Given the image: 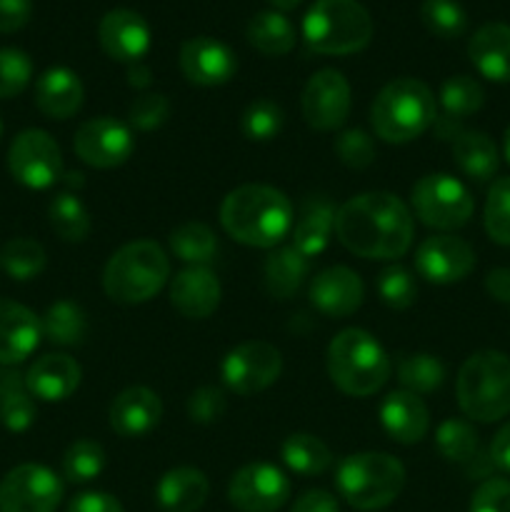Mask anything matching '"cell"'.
<instances>
[{"mask_svg":"<svg viewBox=\"0 0 510 512\" xmlns=\"http://www.w3.org/2000/svg\"><path fill=\"white\" fill-rule=\"evenodd\" d=\"M105 468V450L95 440H75L63 455V475L70 483H90Z\"/></svg>","mask_w":510,"mask_h":512,"instance_id":"41","label":"cell"},{"mask_svg":"<svg viewBox=\"0 0 510 512\" xmlns=\"http://www.w3.org/2000/svg\"><path fill=\"white\" fill-rule=\"evenodd\" d=\"M490 460H493L495 470H505L510 473V423H505L503 428L495 433L493 443L488 448Z\"/></svg>","mask_w":510,"mask_h":512,"instance_id":"54","label":"cell"},{"mask_svg":"<svg viewBox=\"0 0 510 512\" xmlns=\"http://www.w3.org/2000/svg\"><path fill=\"white\" fill-rule=\"evenodd\" d=\"M48 220L55 235L65 243H83L90 235V228H93L88 208L73 193H60L50 200Z\"/></svg>","mask_w":510,"mask_h":512,"instance_id":"35","label":"cell"},{"mask_svg":"<svg viewBox=\"0 0 510 512\" xmlns=\"http://www.w3.org/2000/svg\"><path fill=\"white\" fill-rule=\"evenodd\" d=\"M128 83H130V88L145 90V88H150V83H153V73H150L148 65L133 63L128 68Z\"/></svg>","mask_w":510,"mask_h":512,"instance_id":"57","label":"cell"},{"mask_svg":"<svg viewBox=\"0 0 510 512\" xmlns=\"http://www.w3.org/2000/svg\"><path fill=\"white\" fill-rule=\"evenodd\" d=\"M380 425L395 443L415 445L428 435L430 413L415 393L395 390L380 405Z\"/></svg>","mask_w":510,"mask_h":512,"instance_id":"24","label":"cell"},{"mask_svg":"<svg viewBox=\"0 0 510 512\" xmlns=\"http://www.w3.org/2000/svg\"><path fill=\"white\" fill-rule=\"evenodd\" d=\"M210 493V483L203 470L198 468H173L155 485V500L165 512H195L205 505Z\"/></svg>","mask_w":510,"mask_h":512,"instance_id":"28","label":"cell"},{"mask_svg":"<svg viewBox=\"0 0 510 512\" xmlns=\"http://www.w3.org/2000/svg\"><path fill=\"white\" fill-rule=\"evenodd\" d=\"M438 120L435 95L423 80L395 78L373 100L370 123L385 143H410Z\"/></svg>","mask_w":510,"mask_h":512,"instance_id":"3","label":"cell"},{"mask_svg":"<svg viewBox=\"0 0 510 512\" xmlns=\"http://www.w3.org/2000/svg\"><path fill=\"white\" fill-rule=\"evenodd\" d=\"M180 70L193 85L215 88L238 73V58L225 43L215 38H190L180 48Z\"/></svg>","mask_w":510,"mask_h":512,"instance_id":"17","label":"cell"},{"mask_svg":"<svg viewBox=\"0 0 510 512\" xmlns=\"http://www.w3.org/2000/svg\"><path fill=\"white\" fill-rule=\"evenodd\" d=\"M453 158L468 178L485 183L498 173L500 155L493 140L478 130H458L453 138Z\"/></svg>","mask_w":510,"mask_h":512,"instance_id":"30","label":"cell"},{"mask_svg":"<svg viewBox=\"0 0 510 512\" xmlns=\"http://www.w3.org/2000/svg\"><path fill=\"white\" fill-rule=\"evenodd\" d=\"M388 353L370 333L345 328L328 345V375L338 390L353 398L375 395L390 378Z\"/></svg>","mask_w":510,"mask_h":512,"instance_id":"4","label":"cell"},{"mask_svg":"<svg viewBox=\"0 0 510 512\" xmlns=\"http://www.w3.org/2000/svg\"><path fill=\"white\" fill-rule=\"evenodd\" d=\"M310 270V258H305L303 253L293 248V245H285V248L273 250V253L265 258L263 265V278H265V290H268L270 298L275 300H290L300 290V285L305 283Z\"/></svg>","mask_w":510,"mask_h":512,"instance_id":"29","label":"cell"},{"mask_svg":"<svg viewBox=\"0 0 510 512\" xmlns=\"http://www.w3.org/2000/svg\"><path fill=\"white\" fill-rule=\"evenodd\" d=\"M283 373V358L275 345L263 340L240 343L225 355L220 375L235 395H255L275 383Z\"/></svg>","mask_w":510,"mask_h":512,"instance_id":"11","label":"cell"},{"mask_svg":"<svg viewBox=\"0 0 510 512\" xmlns=\"http://www.w3.org/2000/svg\"><path fill=\"white\" fill-rule=\"evenodd\" d=\"M270 5H273V8H280V10H290V8H295V5H300L303 3V0H268Z\"/></svg>","mask_w":510,"mask_h":512,"instance_id":"58","label":"cell"},{"mask_svg":"<svg viewBox=\"0 0 510 512\" xmlns=\"http://www.w3.org/2000/svg\"><path fill=\"white\" fill-rule=\"evenodd\" d=\"M248 40L263 55H288L295 48V28L283 13L263 10L248 23Z\"/></svg>","mask_w":510,"mask_h":512,"instance_id":"33","label":"cell"},{"mask_svg":"<svg viewBox=\"0 0 510 512\" xmlns=\"http://www.w3.org/2000/svg\"><path fill=\"white\" fill-rule=\"evenodd\" d=\"M435 445H438V453L445 460L460 465H468L480 453V440L475 428L458 418H450L445 423H440L438 433H435Z\"/></svg>","mask_w":510,"mask_h":512,"instance_id":"39","label":"cell"},{"mask_svg":"<svg viewBox=\"0 0 510 512\" xmlns=\"http://www.w3.org/2000/svg\"><path fill=\"white\" fill-rule=\"evenodd\" d=\"M98 40L105 55L120 63H140L145 53L150 50V25L135 10L115 8L103 15L98 25Z\"/></svg>","mask_w":510,"mask_h":512,"instance_id":"18","label":"cell"},{"mask_svg":"<svg viewBox=\"0 0 510 512\" xmlns=\"http://www.w3.org/2000/svg\"><path fill=\"white\" fill-rule=\"evenodd\" d=\"M420 20L430 33L445 40L460 38L468 28V13L458 0H425L420 5Z\"/></svg>","mask_w":510,"mask_h":512,"instance_id":"40","label":"cell"},{"mask_svg":"<svg viewBox=\"0 0 510 512\" xmlns=\"http://www.w3.org/2000/svg\"><path fill=\"white\" fill-rule=\"evenodd\" d=\"M308 298L318 313L328 315V318H348L363 305L365 288L355 270L345 268V265H333L315 275Z\"/></svg>","mask_w":510,"mask_h":512,"instance_id":"19","label":"cell"},{"mask_svg":"<svg viewBox=\"0 0 510 512\" xmlns=\"http://www.w3.org/2000/svg\"><path fill=\"white\" fill-rule=\"evenodd\" d=\"M303 38L313 53L353 55L373 40V18L358 0H315L303 18Z\"/></svg>","mask_w":510,"mask_h":512,"instance_id":"8","label":"cell"},{"mask_svg":"<svg viewBox=\"0 0 510 512\" xmlns=\"http://www.w3.org/2000/svg\"><path fill=\"white\" fill-rule=\"evenodd\" d=\"M85 98L83 83L70 68L55 65L35 80V105L50 120H68L80 110Z\"/></svg>","mask_w":510,"mask_h":512,"instance_id":"25","label":"cell"},{"mask_svg":"<svg viewBox=\"0 0 510 512\" xmlns=\"http://www.w3.org/2000/svg\"><path fill=\"white\" fill-rule=\"evenodd\" d=\"M228 410L225 393L215 385H203L188 398V418L198 425H213Z\"/></svg>","mask_w":510,"mask_h":512,"instance_id":"49","label":"cell"},{"mask_svg":"<svg viewBox=\"0 0 510 512\" xmlns=\"http://www.w3.org/2000/svg\"><path fill=\"white\" fill-rule=\"evenodd\" d=\"M485 288L500 303H510V268H495L490 270L485 278Z\"/></svg>","mask_w":510,"mask_h":512,"instance_id":"55","label":"cell"},{"mask_svg":"<svg viewBox=\"0 0 510 512\" xmlns=\"http://www.w3.org/2000/svg\"><path fill=\"white\" fill-rule=\"evenodd\" d=\"M338 240L365 260H395L408 253L415 223L408 205L393 193H363L335 215Z\"/></svg>","mask_w":510,"mask_h":512,"instance_id":"1","label":"cell"},{"mask_svg":"<svg viewBox=\"0 0 510 512\" xmlns=\"http://www.w3.org/2000/svg\"><path fill=\"white\" fill-rule=\"evenodd\" d=\"M378 295L388 308L408 310L418 298V280L403 265H388L378 275Z\"/></svg>","mask_w":510,"mask_h":512,"instance_id":"44","label":"cell"},{"mask_svg":"<svg viewBox=\"0 0 510 512\" xmlns=\"http://www.w3.org/2000/svg\"><path fill=\"white\" fill-rule=\"evenodd\" d=\"M33 15V0H0V33H15Z\"/></svg>","mask_w":510,"mask_h":512,"instance_id":"51","label":"cell"},{"mask_svg":"<svg viewBox=\"0 0 510 512\" xmlns=\"http://www.w3.org/2000/svg\"><path fill=\"white\" fill-rule=\"evenodd\" d=\"M160 418H163V403H160L158 393L143 388V385L120 390L108 410L110 428L120 438H143L158 428Z\"/></svg>","mask_w":510,"mask_h":512,"instance_id":"20","label":"cell"},{"mask_svg":"<svg viewBox=\"0 0 510 512\" xmlns=\"http://www.w3.org/2000/svg\"><path fill=\"white\" fill-rule=\"evenodd\" d=\"M335 215L338 208L323 195H308L300 205V218L293 223L290 238L293 248L303 253L305 258H315L323 253L330 243V235L335 230Z\"/></svg>","mask_w":510,"mask_h":512,"instance_id":"26","label":"cell"},{"mask_svg":"<svg viewBox=\"0 0 510 512\" xmlns=\"http://www.w3.org/2000/svg\"><path fill=\"white\" fill-rule=\"evenodd\" d=\"M23 388H25V375H20L18 370H10V368L0 370V400L8 398V395L15 393V390H23Z\"/></svg>","mask_w":510,"mask_h":512,"instance_id":"56","label":"cell"},{"mask_svg":"<svg viewBox=\"0 0 510 512\" xmlns=\"http://www.w3.org/2000/svg\"><path fill=\"white\" fill-rule=\"evenodd\" d=\"M43 338L40 318L15 300L0 298V365L13 368L33 355Z\"/></svg>","mask_w":510,"mask_h":512,"instance_id":"21","label":"cell"},{"mask_svg":"<svg viewBox=\"0 0 510 512\" xmlns=\"http://www.w3.org/2000/svg\"><path fill=\"white\" fill-rule=\"evenodd\" d=\"M33 78V60L18 48H0V100L23 93Z\"/></svg>","mask_w":510,"mask_h":512,"instance_id":"45","label":"cell"},{"mask_svg":"<svg viewBox=\"0 0 510 512\" xmlns=\"http://www.w3.org/2000/svg\"><path fill=\"white\" fill-rule=\"evenodd\" d=\"M280 458L288 465V470H293L295 475H303V478L323 475L333 465V453H330L328 445L310 433H295L285 438Z\"/></svg>","mask_w":510,"mask_h":512,"instance_id":"31","label":"cell"},{"mask_svg":"<svg viewBox=\"0 0 510 512\" xmlns=\"http://www.w3.org/2000/svg\"><path fill=\"white\" fill-rule=\"evenodd\" d=\"M283 128V108L268 98H260L245 108L240 118V130L253 143H268Z\"/></svg>","mask_w":510,"mask_h":512,"instance_id":"42","label":"cell"},{"mask_svg":"<svg viewBox=\"0 0 510 512\" xmlns=\"http://www.w3.org/2000/svg\"><path fill=\"white\" fill-rule=\"evenodd\" d=\"M45 263H48L45 248L33 238L8 240L3 253H0V265L18 283H28V280L38 278L45 270Z\"/></svg>","mask_w":510,"mask_h":512,"instance_id":"36","label":"cell"},{"mask_svg":"<svg viewBox=\"0 0 510 512\" xmlns=\"http://www.w3.org/2000/svg\"><path fill=\"white\" fill-rule=\"evenodd\" d=\"M410 205L420 223L435 230H458L473 215V195L448 173L423 175L410 190Z\"/></svg>","mask_w":510,"mask_h":512,"instance_id":"9","label":"cell"},{"mask_svg":"<svg viewBox=\"0 0 510 512\" xmlns=\"http://www.w3.org/2000/svg\"><path fill=\"white\" fill-rule=\"evenodd\" d=\"M458 405L475 423H495L510 415V358L500 350L470 355L455 383Z\"/></svg>","mask_w":510,"mask_h":512,"instance_id":"6","label":"cell"},{"mask_svg":"<svg viewBox=\"0 0 510 512\" xmlns=\"http://www.w3.org/2000/svg\"><path fill=\"white\" fill-rule=\"evenodd\" d=\"M485 103L483 85L470 75H453L440 88V105L445 110V118L458 123V120L470 118L478 113Z\"/></svg>","mask_w":510,"mask_h":512,"instance_id":"38","label":"cell"},{"mask_svg":"<svg viewBox=\"0 0 510 512\" xmlns=\"http://www.w3.org/2000/svg\"><path fill=\"white\" fill-rule=\"evenodd\" d=\"M68 512H125L118 498L108 493H80L70 500Z\"/></svg>","mask_w":510,"mask_h":512,"instance_id":"52","label":"cell"},{"mask_svg":"<svg viewBox=\"0 0 510 512\" xmlns=\"http://www.w3.org/2000/svg\"><path fill=\"white\" fill-rule=\"evenodd\" d=\"M220 225L238 243L275 248L293 230V203L273 185H240L225 195Z\"/></svg>","mask_w":510,"mask_h":512,"instance_id":"2","label":"cell"},{"mask_svg":"<svg viewBox=\"0 0 510 512\" xmlns=\"http://www.w3.org/2000/svg\"><path fill=\"white\" fill-rule=\"evenodd\" d=\"M353 95H350V83L340 70L323 68L303 88L300 108H303L305 123L313 130H338L348 120Z\"/></svg>","mask_w":510,"mask_h":512,"instance_id":"13","label":"cell"},{"mask_svg":"<svg viewBox=\"0 0 510 512\" xmlns=\"http://www.w3.org/2000/svg\"><path fill=\"white\" fill-rule=\"evenodd\" d=\"M0 138H3V120H0Z\"/></svg>","mask_w":510,"mask_h":512,"instance_id":"60","label":"cell"},{"mask_svg":"<svg viewBox=\"0 0 510 512\" xmlns=\"http://www.w3.org/2000/svg\"><path fill=\"white\" fill-rule=\"evenodd\" d=\"M290 512H340L338 500L328 490H308L295 500Z\"/></svg>","mask_w":510,"mask_h":512,"instance_id":"53","label":"cell"},{"mask_svg":"<svg viewBox=\"0 0 510 512\" xmlns=\"http://www.w3.org/2000/svg\"><path fill=\"white\" fill-rule=\"evenodd\" d=\"M170 115V100L163 93H145L133 100L128 110L130 125L143 133L160 128Z\"/></svg>","mask_w":510,"mask_h":512,"instance_id":"48","label":"cell"},{"mask_svg":"<svg viewBox=\"0 0 510 512\" xmlns=\"http://www.w3.org/2000/svg\"><path fill=\"white\" fill-rule=\"evenodd\" d=\"M470 512H510V480H485L473 493Z\"/></svg>","mask_w":510,"mask_h":512,"instance_id":"50","label":"cell"},{"mask_svg":"<svg viewBox=\"0 0 510 512\" xmlns=\"http://www.w3.org/2000/svg\"><path fill=\"white\" fill-rule=\"evenodd\" d=\"M73 150L90 168H118L135 150L133 130L120 120L108 118V115L93 118L78 128L73 138Z\"/></svg>","mask_w":510,"mask_h":512,"instance_id":"15","label":"cell"},{"mask_svg":"<svg viewBox=\"0 0 510 512\" xmlns=\"http://www.w3.org/2000/svg\"><path fill=\"white\" fill-rule=\"evenodd\" d=\"M503 148H505V158H508V163H510V125H508V130H505Z\"/></svg>","mask_w":510,"mask_h":512,"instance_id":"59","label":"cell"},{"mask_svg":"<svg viewBox=\"0 0 510 512\" xmlns=\"http://www.w3.org/2000/svg\"><path fill=\"white\" fill-rule=\"evenodd\" d=\"M485 233L498 245L510 248V178H500L490 185L483 213Z\"/></svg>","mask_w":510,"mask_h":512,"instance_id":"43","label":"cell"},{"mask_svg":"<svg viewBox=\"0 0 510 512\" xmlns=\"http://www.w3.org/2000/svg\"><path fill=\"white\" fill-rule=\"evenodd\" d=\"M335 488L350 508L383 510L403 493L405 468L388 453L348 455L335 470Z\"/></svg>","mask_w":510,"mask_h":512,"instance_id":"7","label":"cell"},{"mask_svg":"<svg viewBox=\"0 0 510 512\" xmlns=\"http://www.w3.org/2000/svg\"><path fill=\"white\" fill-rule=\"evenodd\" d=\"M60 500L63 480L45 465H18L0 480V512H55Z\"/></svg>","mask_w":510,"mask_h":512,"instance_id":"12","label":"cell"},{"mask_svg":"<svg viewBox=\"0 0 510 512\" xmlns=\"http://www.w3.org/2000/svg\"><path fill=\"white\" fill-rule=\"evenodd\" d=\"M398 380L408 393L425 395L433 393L443 385L445 365L435 355L428 353H410L400 355L398 360Z\"/></svg>","mask_w":510,"mask_h":512,"instance_id":"37","label":"cell"},{"mask_svg":"<svg viewBox=\"0 0 510 512\" xmlns=\"http://www.w3.org/2000/svg\"><path fill=\"white\" fill-rule=\"evenodd\" d=\"M468 58L483 78L510 83V25H480L468 43Z\"/></svg>","mask_w":510,"mask_h":512,"instance_id":"27","label":"cell"},{"mask_svg":"<svg viewBox=\"0 0 510 512\" xmlns=\"http://www.w3.org/2000/svg\"><path fill=\"white\" fill-rule=\"evenodd\" d=\"M475 268V253L463 238L455 235H433L423 240L415 253V270L420 278L435 285L460 283Z\"/></svg>","mask_w":510,"mask_h":512,"instance_id":"16","label":"cell"},{"mask_svg":"<svg viewBox=\"0 0 510 512\" xmlns=\"http://www.w3.org/2000/svg\"><path fill=\"white\" fill-rule=\"evenodd\" d=\"M335 155L340 158V163L348 165L353 170H365L368 165H373L375 160V143L365 130L350 128L335 138Z\"/></svg>","mask_w":510,"mask_h":512,"instance_id":"46","label":"cell"},{"mask_svg":"<svg viewBox=\"0 0 510 512\" xmlns=\"http://www.w3.org/2000/svg\"><path fill=\"white\" fill-rule=\"evenodd\" d=\"M8 170L15 183L25 188H53L63 178V155L53 135L40 128H28L15 135L10 143Z\"/></svg>","mask_w":510,"mask_h":512,"instance_id":"10","label":"cell"},{"mask_svg":"<svg viewBox=\"0 0 510 512\" xmlns=\"http://www.w3.org/2000/svg\"><path fill=\"white\" fill-rule=\"evenodd\" d=\"M35 418H38V408H35V400L28 393V388L15 390L8 398L0 400V423L10 433H25V430L33 428Z\"/></svg>","mask_w":510,"mask_h":512,"instance_id":"47","label":"cell"},{"mask_svg":"<svg viewBox=\"0 0 510 512\" xmlns=\"http://www.w3.org/2000/svg\"><path fill=\"white\" fill-rule=\"evenodd\" d=\"M290 498V480L270 463L243 465L230 478L228 500L240 512H275Z\"/></svg>","mask_w":510,"mask_h":512,"instance_id":"14","label":"cell"},{"mask_svg":"<svg viewBox=\"0 0 510 512\" xmlns=\"http://www.w3.org/2000/svg\"><path fill=\"white\" fill-rule=\"evenodd\" d=\"M170 250L178 260L188 265H205L210 268V263L218 255V240L215 233L205 223L198 220H190V223L178 225V228L170 233Z\"/></svg>","mask_w":510,"mask_h":512,"instance_id":"34","label":"cell"},{"mask_svg":"<svg viewBox=\"0 0 510 512\" xmlns=\"http://www.w3.org/2000/svg\"><path fill=\"white\" fill-rule=\"evenodd\" d=\"M170 260L155 240H133L110 255L103 270V290L120 305H140L165 288Z\"/></svg>","mask_w":510,"mask_h":512,"instance_id":"5","label":"cell"},{"mask_svg":"<svg viewBox=\"0 0 510 512\" xmlns=\"http://www.w3.org/2000/svg\"><path fill=\"white\" fill-rule=\"evenodd\" d=\"M40 328L43 335L53 345H63V348H75L88 335V318H85L83 308L73 300H58L45 310L40 318Z\"/></svg>","mask_w":510,"mask_h":512,"instance_id":"32","label":"cell"},{"mask_svg":"<svg viewBox=\"0 0 510 512\" xmlns=\"http://www.w3.org/2000/svg\"><path fill=\"white\" fill-rule=\"evenodd\" d=\"M170 303L183 318L205 320L218 310L220 283L205 265H188L170 283Z\"/></svg>","mask_w":510,"mask_h":512,"instance_id":"22","label":"cell"},{"mask_svg":"<svg viewBox=\"0 0 510 512\" xmlns=\"http://www.w3.org/2000/svg\"><path fill=\"white\" fill-rule=\"evenodd\" d=\"M80 365L65 353H48L35 360L25 373V388L35 400L60 403L68 400L80 385Z\"/></svg>","mask_w":510,"mask_h":512,"instance_id":"23","label":"cell"}]
</instances>
